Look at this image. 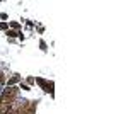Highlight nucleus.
I'll return each instance as SVG.
<instances>
[]
</instances>
